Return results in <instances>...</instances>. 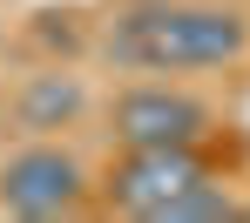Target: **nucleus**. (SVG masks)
Returning a JSON list of instances; mask_svg holds the SVG:
<instances>
[{"instance_id":"nucleus-2","label":"nucleus","mask_w":250,"mask_h":223,"mask_svg":"<svg viewBox=\"0 0 250 223\" xmlns=\"http://www.w3.org/2000/svg\"><path fill=\"white\" fill-rule=\"evenodd\" d=\"M196 176H203V162L189 149H128L122 162H115V176H108V203L156 223Z\"/></svg>"},{"instance_id":"nucleus-1","label":"nucleus","mask_w":250,"mask_h":223,"mask_svg":"<svg viewBox=\"0 0 250 223\" xmlns=\"http://www.w3.org/2000/svg\"><path fill=\"white\" fill-rule=\"evenodd\" d=\"M108 47L135 68H223L250 47V27L230 7H135Z\"/></svg>"},{"instance_id":"nucleus-5","label":"nucleus","mask_w":250,"mask_h":223,"mask_svg":"<svg viewBox=\"0 0 250 223\" xmlns=\"http://www.w3.org/2000/svg\"><path fill=\"white\" fill-rule=\"evenodd\" d=\"M82 108V88L68 81V75H41L34 88L21 95V115H27V129H54V122H68Z\"/></svg>"},{"instance_id":"nucleus-3","label":"nucleus","mask_w":250,"mask_h":223,"mask_svg":"<svg viewBox=\"0 0 250 223\" xmlns=\"http://www.w3.org/2000/svg\"><path fill=\"white\" fill-rule=\"evenodd\" d=\"M82 196V169L61 156V149H21L7 169H0V210L14 217H68Z\"/></svg>"},{"instance_id":"nucleus-6","label":"nucleus","mask_w":250,"mask_h":223,"mask_svg":"<svg viewBox=\"0 0 250 223\" xmlns=\"http://www.w3.org/2000/svg\"><path fill=\"white\" fill-rule=\"evenodd\" d=\"M230 210H237V203H230V189H223V182H209V169H203V176L189 182V189H183L156 223H216V217H230Z\"/></svg>"},{"instance_id":"nucleus-4","label":"nucleus","mask_w":250,"mask_h":223,"mask_svg":"<svg viewBox=\"0 0 250 223\" xmlns=\"http://www.w3.org/2000/svg\"><path fill=\"white\" fill-rule=\"evenodd\" d=\"M209 129V108L176 88H135L115 101V135L128 149H189Z\"/></svg>"}]
</instances>
